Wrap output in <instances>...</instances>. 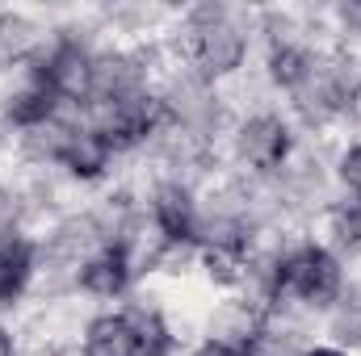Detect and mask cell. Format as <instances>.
<instances>
[{"label": "cell", "mask_w": 361, "mask_h": 356, "mask_svg": "<svg viewBox=\"0 0 361 356\" xmlns=\"http://www.w3.org/2000/svg\"><path fill=\"white\" fill-rule=\"evenodd\" d=\"M345 113L361 126V80H349V89H345Z\"/></svg>", "instance_id": "d6986e66"}, {"label": "cell", "mask_w": 361, "mask_h": 356, "mask_svg": "<svg viewBox=\"0 0 361 356\" xmlns=\"http://www.w3.org/2000/svg\"><path fill=\"white\" fill-rule=\"evenodd\" d=\"M177 46H180V68L189 76H197L202 84H214V80H227L244 68L248 30L235 21L231 8L206 4V8H193L185 17Z\"/></svg>", "instance_id": "6da1fadb"}, {"label": "cell", "mask_w": 361, "mask_h": 356, "mask_svg": "<svg viewBox=\"0 0 361 356\" xmlns=\"http://www.w3.org/2000/svg\"><path fill=\"white\" fill-rule=\"evenodd\" d=\"M42 55V30L25 13H0V68L34 63Z\"/></svg>", "instance_id": "30bf717a"}, {"label": "cell", "mask_w": 361, "mask_h": 356, "mask_svg": "<svg viewBox=\"0 0 361 356\" xmlns=\"http://www.w3.org/2000/svg\"><path fill=\"white\" fill-rule=\"evenodd\" d=\"M302 356H349L345 348H307Z\"/></svg>", "instance_id": "44dd1931"}, {"label": "cell", "mask_w": 361, "mask_h": 356, "mask_svg": "<svg viewBox=\"0 0 361 356\" xmlns=\"http://www.w3.org/2000/svg\"><path fill=\"white\" fill-rule=\"evenodd\" d=\"M85 356H139L126 314H97L85 327Z\"/></svg>", "instance_id": "4fadbf2b"}, {"label": "cell", "mask_w": 361, "mask_h": 356, "mask_svg": "<svg viewBox=\"0 0 361 356\" xmlns=\"http://www.w3.org/2000/svg\"><path fill=\"white\" fill-rule=\"evenodd\" d=\"M126 323H130V331H135L139 356H169L177 348V331L169 327V319H164L160 306L135 302V306L126 310Z\"/></svg>", "instance_id": "8fae6325"}, {"label": "cell", "mask_w": 361, "mask_h": 356, "mask_svg": "<svg viewBox=\"0 0 361 356\" xmlns=\"http://www.w3.org/2000/svg\"><path fill=\"white\" fill-rule=\"evenodd\" d=\"M324 231H328V252H361V210L349 205H332L328 218H324Z\"/></svg>", "instance_id": "5bb4252c"}, {"label": "cell", "mask_w": 361, "mask_h": 356, "mask_svg": "<svg viewBox=\"0 0 361 356\" xmlns=\"http://www.w3.org/2000/svg\"><path fill=\"white\" fill-rule=\"evenodd\" d=\"M0 356H17V344H13V336L0 327Z\"/></svg>", "instance_id": "ffe728a7"}, {"label": "cell", "mask_w": 361, "mask_h": 356, "mask_svg": "<svg viewBox=\"0 0 361 356\" xmlns=\"http://www.w3.org/2000/svg\"><path fill=\"white\" fill-rule=\"evenodd\" d=\"M38 272V243L25 235L0 239V306H13Z\"/></svg>", "instance_id": "52a82bcc"}, {"label": "cell", "mask_w": 361, "mask_h": 356, "mask_svg": "<svg viewBox=\"0 0 361 356\" xmlns=\"http://www.w3.org/2000/svg\"><path fill=\"white\" fill-rule=\"evenodd\" d=\"M336 21H341V34L361 38V0H345V4L336 8Z\"/></svg>", "instance_id": "e0dca14e"}, {"label": "cell", "mask_w": 361, "mask_h": 356, "mask_svg": "<svg viewBox=\"0 0 361 356\" xmlns=\"http://www.w3.org/2000/svg\"><path fill=\"white\" fill-rule=\"evenodd\" d=\"M152 222L164 235V243H193L202 210L193 201V189L185 180H160L152 193Z\"/></svg>", "instance_id": "5b68a950"}, {"label": "cell", "mask_w": 361, "mask_h": 356, "mask_svg": "<svg viewBox=\"0 0 361 356\" xmlns=\"http://www.w3.org/2000/svg\"><path fill=\"white\" fill-rule=\"evenodd\" d=\"M315 63H319V55L307 42H273L269 59H265V76L281 92H294L307 84V76L315 72Z\"/></svg>", "instance_id": "ba28073f"}, {"label": "cell", "mask_w": 361, "mask_h": 356, "mask_svg": "<svg viewBox=\"0 0 361 356\" xmlns=\"http://www.w3.org/2000/svg\"><path fill=\"white\" fill-rule=\"evenodd\" d=\"M21 214H25V197H21L17 189L0 184V239L17 235V222H21Z\"/></svg>", "instance_id": "9a60e30c"}, {"label": "cell", "mask_w": 361, "mask_h": 356, "mask_svg": "<svg viewBox=\"0 0 361 356\" xmlns=\"http://www.w3.org/2000/svg\"><path fill=\"white\" fill-rule=\"evenodd\" d=\"M92 59L97 55H92L80 38L59 34L55 46L34 59V80L55 92L59 105L63 101L68 105H89L92 101Z\"/></svg>", "instance_id": "3957f363"}, {"label": "cell", "mask_w": 361, "mask_h": 356, "mask_svg": "<svg viewBox=\"0 0 361 356\" xmlns=\"http://www.w3.org/2000/svg\"><path fill=\"white\" fill-rule=\"evenodd\" d=\"M357 210H361V205H357Z\"/></svg>", "instance_id": "7402d4cb"}, {"label": "cell", "mask_w": 361, "mask_h": 356, "mask_svg": "<svg viewBox=\"0 0 361 356\" xmlns=\"http://www.w3.org/2000/svg\"><path fill=\"white\" fill-rule=\"evenodd\" d=\"M345 289V268L324 243L290 248L273 268V302H294L307 310H332Z\"/></svg>", "instance_id": "7a4b0ae2"}, {"label": "cell", "mask_w": 361, "mask_h": 356, "mask_svg": "<svg viewBox=\"0 0 361 356\" xmlns=\"http://www.w3.org/2000/svg\"><path fill=\"white\" fill-rule=\"evenodd\" d=\"M294 139L277 113H252L235 126V160L252 172H281L290 164Z\"/></svg>", "instance_id": "277c9868"}, {"label": "cell", "mask_w": 361, "mask_h": 356, "mask_svg": "<svg viewBox=\"0 0 361 356\" xmlns=\"http://www.w3.org/2000/svg\"><path fill=\"white\" fill-rule=\"evenodd\" d=\"M336 177H341L345 189H353V193L361 197V143H353V147L336 160Z\"/></svg>", "instance_id": "2e32d148"}, {"label": "cell", "mask_w": 361, "mask_h": 356, "mask_svg": "<svg viewBox=\"0 0 361 356\" xmlns=\"http://www.w3.org/2000/svg\"><path fill=\"white\" fill-rule=\"evenodd\" d=\"M130 276H135V260L122 243H105L101 252H92L89 260L76 272V285L92 293V298H122L130 289Z\"/></svg>", "instance_id": "8992f818"}, {"label": "cell", "mask_w": 361, "mask_h": 356, "mask_svg": "<svg viewBox=\"0 0 361 356\" xmlns=\"http://www.w3.org/2000/svg\"><path fill=\"white\" fill-rule=\"evenodd\" d=\"M109 160H114V151L105 147V139L92 134L89 126H76V134L63 147L59 168H68V177H76V180H101L109 172Z\"/></svg>", "instance_id": "9c48e42d"}, {"label": "cell", "mask_w": 361, "mask_h": 356, "mask_svg": "<svg viewBox=\"0 0 361 356\" xmlns=\"http://www.w3.org/2000/svg\"><path fill=\"white\" fill-rule=\"evenodd\" d=\"M4 117H8L17 130H34V126H47V122L59 117V101H55V92L47 89V84H38V80L30 76L25 89H17L8 96Z\"/></svg>", "instance_id": "7c38bea8"}, {"label": "cell", "mask_w": 361, "mask_h": 356, "mask_svg": "<svg viewBox=\"0 0 361 356\" xmlns=\"http://www.w3.org/2000/svg\"><path fill=\"white\" fill-rule=\"evenodd\" d=\"M189 356H248V352H244V348H235V344H227V340H214V336H210L206 344H197Z\"/></svg>", "instance_id": "ac0fdd59"}]
</instances>
